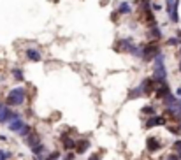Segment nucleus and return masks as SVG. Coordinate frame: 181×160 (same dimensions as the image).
Segmentation results:
<instances>
[{
	"label": "nucleus",
	"instance_id": "nucleus-10",
	"mask_svg": "<svg viewBox=\"0 0 181 160\" xmlns=\"http://www.w3.org/2000/svg\"><path fill=\"white\" fill-rule=\"evenodd\" d=\"M127 53H130L132 56H135V58H142V44H134L132 42Z\"/></svg>",
	"mask_w": 181,
	"mask_h": 160
},
{
	"label": "nucleus",
	"instance_id": "nucleus-11",
	"mask_svg": "<svg viewBox=\"0 0 181 160\" xmlns=\"http://www.w3.org/2000/svg\"><path fill=\"white\" fill-rule=\"evenodd\" d=\"M25 55H27V58L32 62H40L42 60V56H40V53L35 48H28V50L25 51Z\"/></svg>",
	"mask_w": 181,
	"mask_h": 160
},
{
	"label": "nucleus",
	"instance_id": "nucleus-37",
	"mask_svg": "<svg viewBox=\"0 0 181 160\" xmlns=\"http://www.w3.org/2000/svg\"><path fill=\"white\" fill-rule=\"evenodd\" d=\"M179 46H181V39H179Z\"/></svg>",
	"mask_w": 181,
	"mask_h": 160
},
{
	"label": "nucleus",
	"instance_id": "nucleus-20",
	"mask_svg": "<svg viewBox=\"0 0 181 160\" xmlns=\"http://www.w3.org/2000/svg\"><path fill=\"white\" fill-rule=\"evenodd\" d=\"M46 150L44 148V144L42 142H37L35 146H32V151H33V155H42V151Z\"/></svg>",
	"mask_w": 181,
	"mask_h": 160
},
{
	"label": "nucleus",
	"instance_id": "nucleus-25",
	"mask_svg": "<svg viewBox=\"0 0 181 160\" xmlns=\"http://www.w3.org/2000/svg\"><path fill=\"white\" fill-rule=\"evenodd\" d=\"M169 132L178 134V136H179V134H181V125H172V127H169Z\"/></svg>",
	"mask_w": 181,
	"mask_h": 160
},
{
	"label": "nucleus",
	"instance_id": "nucleus-17",
	"mask_svg": "<svg viewBox=\"0 0 181 160\" xmlns=\"http://www.w3.org/2000/svg\"><path fill=\"white\" fill-rule=\"evenodd\" d=\"M130 44H132V39H129V37H123V39L118 40V50H121V51H129Z\"/></svg>",
	"mask_w": 181,
	"mask_h": 160
},
{
	"label": "nucleus",
	"instance_id": "nucleus-9",
	"mask_svg": "<svg viewBox=\"0 0 181 160\" xmlns=\"http://www.w3.org/2000/svg\"><path fill=\"white\" fill-rule=\"evenodd\" d=\"M62 146H63L65 150H74V148H76V141L72 139L71 136L63 134V136H62Z\"/></svg>",
	"mask_w": 181,
	"mask_h": 160
},
{
	"label": "nucleus",
	"instance_id": "nucleus-32",
	"mask_svg": "<svg viewBox=\"0 0 181 160\" xmlns=\"http://www.w3.org/2000/svg\"><path fill=\"white\" fill-rule=\"evenodd\" d=\"M167 160H178V155H169V157H167Z\"/></svg>",
	"mask_w": 181,
	"mask_h": 160
},
{
	"label": "nucleus",
	"instance_id": "nucleus-4",
	"mask_svg": "<svg viewBox=\"0 0 181 160\" xmlns=\"http://www.w3.org/2000/svg\"><path fill=\"white\" fill-rule=\"evenodd\" d=\"M16 118H20V113L11 111L7 106L2 107V111H0V123H9L11 120H16Z\"/></svg>",
	"mask_w": 181,
	"mask_h": 160
},
{
	"label": "nucleus",
	"instance_id": "nucleus-34",
	"mask_svg": "<svg viewBox=\"0 0 181 160\" xmlns=\"http://www.w3.org/2000/svg\"><path fill=\"white\" fill-rule=\"evenodd\" d=\"M179 56H181V46H179ZM179 70H181V58H179Z\"/></svg>",
	"mask_w": 181,
	"mask_h": 160
},
{
	"label": "nucleus",
	"instance_id": "nucleus-3",
	"mask_svg": "<svg viewBox=\"0 0 181 160\" xmlns=\"http://www.w3.org/2000/svg\"><path fill=\"white\" fill-rule=\"evenodd\" d=\"M158 51H160V46H158L155 40H151V42H148V44H142V60L151 62L153 60V56H155Z\"/></svg>",
	"mask_w": 181,
	"mask_h": 160
},
{
	"label": "nucleus",
	"instance_id": "nucleus-26",
	"mask_svg": "<svg viewBox=\"0 0 181 160\" xmlns=\"http://www.w3.org/2000/svg\"><path fill=\"white\" fill-rule=\"evenodd\" d=\"M142 113H150V116L155 114V107L153 106H146V107H142Z\"/></svg>",
	"mask_w": 181,
	"mask_h": 160
},
{
	"label": "nucleus",
	"instance_id": "nucleus-35",
	"mask_svg": "<svg viewBox=\"0 0 181 160\" xmlns=\"http://www.w3.org/2000/svg\"><path fill=\"white\" fill-rule=\"evenodd\" d=\"M2 107H4V104H2V102H0V111H2Z\"/></svg>",
	"mask_w": 181,
	"mask_h": 160
},
{
	"label": "nucleus",
	"instance_id": "nucleus-28",
	"mask_svg": "<svg viewBox=\"0 0 181 160\" xmlns=\"http://www.w3.org/2000/svg\"><path fill=\"white\" fill-rule=\"evenodd\" d=\"M100 158H102L100 155H99V153H95V155H91V157H90L88 160H100Z\"/></svg>",
	"mask_w": 181,
	"mask_h": 160
},
{
	"label": "nucleus",
	"instance_id": "nucleus-22",
	"mask_svg": "<svg viewBox=\"0 0 181 160\" xmlns=\"http://www.w3.org/2000/svg\"><path fill=\"white\" fill-rule=\"evenodd\" d=\"M165 44H167V46H179V39H178V37H171V39L165 40Z\"/></svg>",
	"mask_w": 181,
	"mask_h": 160
},
{
	"label": "nucleus",
	"instance_id": "nucleus-2",
	"mask_svg": "<svg viewBox=\"0 0 181 160\" xmlns=\"http://www.w3.org/2000/svg\"><path fill=\"white\" fill-rule=\"evenodd\" d=\"M178 7H179V0H165V11H167V14H169L171 23H179Z\"/></svg>",
	"mask_w": 181,
	"mask_h": 160
},
{
	"label": "nucleus",
	"instance_id": "nucleus-14",
	"mask_svg": "<svg viewBox=\"0 0 181 160\" xmlns=\"http://www.w3.org/2000/svg\"><path fill=\"white\" fill-rule=\"evenodd\" d=\"M148 35H150V39L158 40V39L162 37V30L157 27V25H151V27H150V32H148Z\"/></svg>",
	"mask_w": 181,
	"mask_h": 160
},
{
	"label": "nucleus",
	"instance_id": "nucleus-33",
	"mask_svg": "<svg viewBox=\"0 0 181 160\" xmlns=\"http://www.w3.org/2000/svg\"><path fill=\"white\" fill-rule=\"evenodd\" d=\"M176 97H181V88H178V90H176Z\"/></svg>",
	"mask_w": 181,
	"mask_h": 160
},
{
	"label": "nucleus",
	"instance_id": "nucleus-18",
	"mask_svg": "<svg viewBox=\"0 0 181 160\" xmlns=\"http://www.w3.org/2000/svg\"><path fill=\"white\" fill-rule=\"evenodd\" d=\"M137 97H142V88H141V85H139V86H135V88H132L130 93H129V100H134V99H137Z\"/></svg>",
	"mask_w": 181,
	"mask_h": 160
},
{
	"label": "nucleus",
	"instance_id": "nucleus-24",
	"mask_svg": "<svg viewBox=\"0 0 181 160\" xmlns=\"http://www.w3.org/2000/svg\"><path fill=\"white\" fill-rule=\"evenodd\" d=\"M44 160H60V153H58V151H53V153H49L48 157H44Z\"/></svg>",
	"mask_w": 181,
	"mask_h": 160
},
{
	"label": "nucleus",
	"instance_id": "nucleus-29",
	"mask_svg": "<svg viewBox=\"0 0 181 160\" xmlns=\"http://www.w3.org/2000/svg\"><path fill=\"white\" fill-rule=\"evenodd\" d=\"M151 9H153V11H160L162 5H160V4H153V5H151Z\"/></svg>",
	"mask_w": 181,
	"mask_h": 160
},
{
	"label": "nucleus",
	"instance_id": "nucleus-16",
	"mask_svg": "<svg viewBox=\"0 0 181 160\" xmlns=\"http://www.w3.org/2000/svg\"><path fill=\"white\" fill-rule=\"evenodd\" d=\"M132 12V5L129 2H120L118 5V14H130Z\"/></svg>",
	"mask_w": 181,
	"mask_h": 160
},
{
	"label": "nucleus",
	"instance_id": "nucleus-21",
	"mask_svg": "<svg viewBox=\"0 0 181 160\" xmlns=\"http://www.w3.org/2000/svg\"><path fill=\"white\" fill-rule=\"evenodd\" d=\"M12 78L18 81H23L25 79V74H23V70L21 69H12Z\"/></svg>",
	"mask_w": 181,
	"mask_h": 160
},
{
	"label": "nucleus",
	"instance_id": "nucleus-7",
	"mask_svg": "<svg viewBox=\"0 0 181 160\" xmlns=\"http://www.w3.org/2000/svg\"><path fill=\"white\" fill-rule=\"evenodd\" d=\"M141 88H142V95H150V93H153L155 91V81L151 79V78H146V79L141 83Z\"/></svg>",
	"mask_w": 181,
	"mask_h": 160
},
{
	"label": "nucleus",
	"instance_id": "nucleus-27",
	"mask_svg": "<svg viewBox=\"0 0 181 160\" xmlns=\"http://www.w3.org/2000/svg\"><path fill=\"white\" fill-rule=\"evenodd\" d=\"M174 150H179L181 151V139H178L176 142H174Z\"/></svg>",
	"mask_w": 181,
	"mask_h": 160
},
{
	"label": "nucleus",
	"instance_id": "nucleus-31",
	"mask_svg": "<svg viewBox=\"0 0 181 160\" xmlns=\"http://www.w3.org/2000/svg\"><path fill=\"white\" fill-rule=\"evenodd\" d=\"M111 20H113V21L118 20V12H113V14H111Z\"/></svg>",
	"mask_w": 181,
	"mask_h": 160
},
{
	"label": "nucleus",
	"instance_id": "nucleus-15",
	"mask_svg": "<svg viewBox=\"0 0 181 160\" xmlns=\"http://www.w3.org/2000/svg\"><path fill=\"white\" fill-rule=\"evenodd\" d=\"M88 148H90V141H86V139L76 141V151H78V153H84Z\"/></svg>",
	"mask_w": 181,
	"mask_h": 160
},
{
	"label": "nucleus",
	"instance_id": "nucleus-12",
	"mask_svg": "<svg viewBox=\"0 0 181 160\" xmlns=\"http://www.w3.org/2000/svg\"><path fill=\"white\" fill-rule=\"evenodd\" d=\"M146 146H148V151H150V153H153V151H158V150L162 148V142H158V139H157V137H150Z\"/></svg>",
	"mask_w": 181,
	"mask_h": 160
},
{
	"label": "nucleus",
	"instance_id": "nucleus-30",
	"mask_svg": "<svg viewBox=\"0 0 181 160\" xmlns=\"http://www.w3.org/2000/svg\"><path fill=\"white\" fill-rule=\"evenodd\" d=\"M63 160H74V153H67V155H65V158Z\"/></svg>",
	"mask_w": 181,
	"mask_h": 160
},
{
	"label": "nucleus",
	"instance_id": "nucleus-36",
	"mask_svg": "<svg viewBox=\"0 0 181 160\" xmlns=\"http://www.w3.org/2000/svg\"><path fill=\"white\" fill-rule=\"evenodd\" d=\"M33 160H40V158H37V157H35V158H33Z\"/></svg>",
	"mask_w": 181,
	"mask_h": 160
},
{
	"label": "nucleus",
	"instance_id": "nucleus-6",
	"mask_svg": "<svg viewBox=\"0 0 181 160\" xmlns=\"http://www.w3.org/2000/svg\"><path fill=\"white\" fill-rule=\"evenodd\" d=\"M165 116H160V114H153L150 116V120L146 121V129H151V127H158V125H165Z\"/></svg>",
	"mask_w": 181,
	"mask_h": 160
},
{
	"label": "nucleus",
	"instance_id": "nucleus-5",
	"mask_svg": "<svg viewBox=\"0 0 181 160\" xmlns=\"http://www.w3.org/2000/svg\"><path fill=\"white\" fill-rule=\"evenodd\" d=\"M151 79L155 81V83H165L167 81V69H165V65H162V67H155L153 70V78Z\"/></svg>",
	"mask_w": 181,
	"mask_h": 160
},
{
	"label": "nucleus",
	"instance_id": "nucleus-8",
	"mask_svg": "<svg viewBox=\"0 0 181 160\" xmlns=\"http://www.w3.org/2000/svg\"><path fill=\"white\" fill-rule=\"evenodd\" d=\"M155 91H157V97H158V99H164L167 93H171V90H169V85H167V81H165V83H160V85L155 88Z\"/></svg>",
	"mask_w": 181,
	"mask_h": 160
},
{
	"label": "nucleus",
	"instance_id": "nucleus-1",
	"mask_svg": "<svg viewBox=\"0 0 181 160\" xmlns=\"http://www.w3.org/2000/svg\"><path fill=\"white\" fill-rule=\"evenodd\" d=\"M25 97H27V93H25V88H23V86H16V88L9 90L5 102H7V106L18 107V106H23V102H25Z\"/></svg>",
	"mask_w": 181,
	"mask_h": 160
},
{
	"label": "nucleus",
	"instance_id": "nucleus-19",
	"mask_svg": "<svg viewBox=\"0 0 181 160\" xmlns=\"http://www.w3.org/2000/svg\"><path fill=\"white\" fill-rule=\"evenodd\" d=\"M30 132H32V127H30V125H27V123H25V125L18 130V134H20L21 137H28V136H30Z\"/></svg>",
	"mask_w": 181,
	"mask_h": 160
},
{
	"label": "nucleus",
	"instance_id": "nucleus-23",
	"mask_svg": "<svg viewBox=\"0 0 181 160\" xmlns=\"http://www.w3.org/2000/svg\"><path fill=\"white\" fill-rule=\"evenodd\" d=\"M12 157L11 151H5V150H0V160H9Z\"/></svg>",
	"mask_w": 181,
	"mask_h": 160
},
{
	"label": "nucleus",
	"instance_id": "nucleus-13",
	"mask_svg": "<svg viewBox=\"0 0 181 160\" xmlns=\"http://www.w3.org/2000/svg\"><path fill=\"white\" fill-rule=\"evenodd\" d=\"M7 125H9V130H11V132H18V130H20L21 127L25 125V121L21 120V116H20V118H16V120H11Z\"/></svg>",
	"mask_w": 181,
	"mask_h": 160
}]
</instances>
